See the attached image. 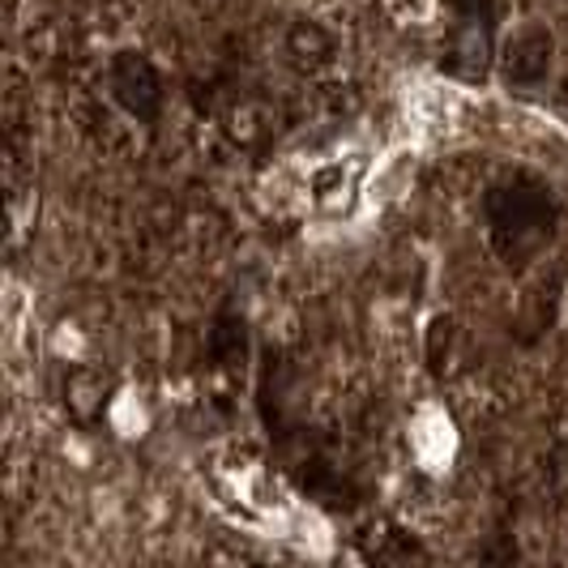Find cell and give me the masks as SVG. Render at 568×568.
Listing matches in <instances>:
<instances>
[{"label":"cell","mask_w":568,"mask_h":568,"mask_svg":"<svg viewBox=\"0 0 568 568\" xmlns=\"http://www.w3.org/2000/svg\"><path fill=\"white\" fill-rule=\"evenodd\" d=\"M487 231L505 261H530L556 235V201L535 175L517 171L487 193Z\"/></svg>","instance_id":"6da1fadb"},{"label":"cell","mask_w":568,"mask_h":568,"mask_svg":"<svg viewBox=\"0 0 568 568\" xmlns=\"http://www.w3.org/2000/svg\"><path fill=\"white\" fill-rule=\"evenodd\" d=\"M108 90L115 103L142 124H154L163 112V78L145 52H133V48L115 52L108 64Z\"/></svg>","instance_id":"7a4b0ae2"},{"label":"cell","mask_w":568,"mask_h":568,"mask_svg":"<svg viewBox=\"0 0 568 568\" xmlns=\"http://www.w3.org/2000/svg\"><path fill=\"white\" fill-rule=\"evenodd\" d=\"M551 57H556V39L551 30L539 22H526L521 30H513L509 43H505V78L513 85H539L551 73Z\"/></svg>","instance_id":"3957f363"},{"label":"cell","mask_w":568,"mask_h":568,"mask_svg":"<svg viewBox=\"0 0 568 568\" xmlns=\"http://www.w3.org/2000/svg\"><path fill=\"white\" fill-rule=\"evenodd\" d=\"M108 402H112V381L99 368H73L64 376V410L73 415V424H103Z\"/></svg>","instance_id":"277c9868"},{"label":"cell","mask_w":568,"mask_h":568,"mask_svg":"<svg viewBox=\"0 0 568 568\" xmlns=\"http://www.w3.org/2000/svg\"><path fill=\"white\" fill-rule=\"evenodd\" d=\"M487 60H491V34H487V22H457L454 39H449V52H445V64L449 73L475 82L487 73Z\"/></svg>","instance_id":"5b68a950"},{"label":"cell","mask_w":568,"mask_h":568,"mask_svg":"<svg viewBox=\"0 0 568 568\" xmlns=\"http://www.w3.org/2000/svg\"><path fill=\"white\" fill-rule=\"evenodd\" d=\"M210 355L223 372H240L248 364V325L244 316L223 313L210 329Z\"/></svg>","instance_id":"8992f818"},{"label":"cell","mask_w":568,"mask_h":568,"mask_svg":"<svg viewBox=\"0 0 568 568\" xmlns=\"http://www.w3.org/2000/svg\"><path fill=\"white\" fill-rule=\"evenodd\" d=\"M334 34L316 22H295L286 30V57L295 60L300 69H325L334 60Z\"/></svg>","instance_id":"52a82bcc"},{"label":"cell","mask_w":568,"mask_h":568,"mask_svg":"<svg viewBox=\"0 0 568 568\" xmlns=\"http://www.w3.org/2000/svg\"><path fill=\"white\" fill-rule=\"evenodd\" d=\"M270 124H274V115H270L265 103H256V99H244V103H235L227 112V133L240 145L265 142L270 138Z\"/></svg>","instance_id":"ba28073f"},{"label":"cell","mask_w":568,"mask_h":568,"mask_svg":"<svg viewBox=\"0 0 568 568\" xmlns=\"http://www.w3.org/2000/svg\"><path fill=\"white\" fill-rule=\"evenodd\" d=\"M457 22H491V0H449Z\"/></svg>","instance_id":"9c48e42d"}]
</instances>
